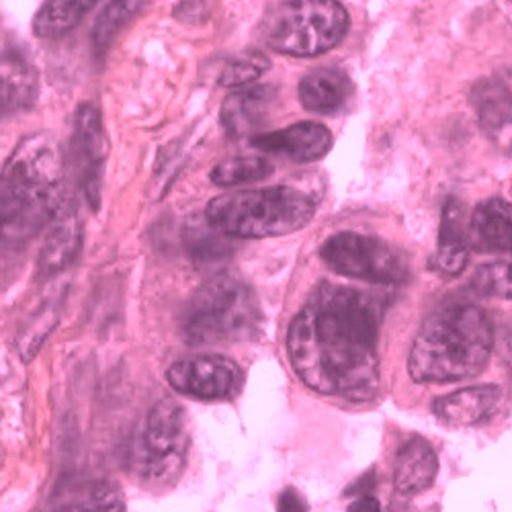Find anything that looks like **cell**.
I'll list each match as a JSON object with an SVG mask.
<instances>
[{
	"instance_id": "6da1fadb",
	"label": "cell",
	"mask_w": 512,
	"mask_h": 512,
	"mask_svg": "<svg viewBox=\"0 0 512 512\" xmlns=\"http://www.w3.org/2000/svg\"><path fill=\"white\" fill-rule=\"evenodd\" d=\"M381 304L353 289L322 283L287 332V353L306 386L349 400L371 398L379 383Z\"/></svg>"
},
{
	"instance_id": "7a4b0ae2",
	"label": "cell",
	"mask_w": 512,
	"mask_h": 512,
	"mask_svg": "<svg viewBox=\"0 0 512 512\" xmlns=\"http://www.w3.org/2000/svg\"><path fill=\"white\" fill-rule=\"evenodd\" d=\"M60 144L50 134L21 140L0 173V238L21 248L44 232L66 199Z\"/></svg>"
},
{
	"instance_id": "3957f363",
	"label": "cell",
	"mask_w": 512,
	"mask_h": 512,
	"mask_svg": "<svg viewBox=\"0 0 512 512\" xmlns=\"http://www.w3.org/2000/svg\"><path fill=\"white\" fill-rule=\"evenodd\" d=\"M494 349L490 316L476 304L451 306L426 320L414 338L408 373L418 383H451L478 375Z\"/></svg>"
},
{
	"instance_id": "277c9868",
	"label": "cell",
	"mask_w": 512,
	"mask_h": 512,
	"mask_svg": "<svg viewBox=\"0 0 512 512\" xmlns=\"http://www.w3.org/2000/svg\"><path fill=\"white\" fill-rule=\"evenodd\" d=\"M316 205L293 187L236 191L211 199L205 218L230 238H275L306 228Z\"/></svg>"
},
{
	"instance_id": "5b68a950",
	"label": "cell",
	"mask_w": 512,
	"mask_h": 512,
	"mask_svg": "<svg viewBox=\"0 0 512 512\" xmlns=\"http://www.w3.org/2000/svg\"><path fill=\"white\" fill-rule=\"evenodd\" d=\"M259 324L261 308L252 289L236 277L220 275L193 295L183 320V336L193 345L244 340L256 334Z\"/></svg>"
},
{
	"instance_id": "8992f818",
	"label": "cell",
	"mask_w": 512,
	"mask_h": 512,
	"mask_svg": "<svg viewBox=\"0 0 512 512\" xmlns=\"http://www.w3.org/2000/svg\"><path fill=\"white\" fill-rule=\"evenodd\" d=\"M351 19L338 0H289L265 23L267 46L293 58L320 56L345 39Z\"/></svg>"
},
{
	"instance_id": "52a82bcc",
	"label": "cell",
	"mask_w": 512,
	"mask_h": 512,
	"mask_svg": "<svg viewBox=\"0 0 512 512\" xmlns=\"http://www.w3.org/2000/svg\"><path fill=\"white\" fill-rule=\"evenodd\" d=\"M320 256L330 271L349 279L402 283L408 277L404 256L386 240L369 234H334L322 244Z\"/></svg>"
},
{
	"instance_id": "ba28073f",
	"label": "cell",
	"mask_w": 512,
	"mask_h": 512,
	"mask_svg": "<svg viewBox=\"0 0 512 512\" xmlns=\"http://www.w3.org/2000/svg\"><path fill=\"white\" fill-rule=\"evenodd\" d=\"M189 445L187 418L175 400H160L152 406L142 435V469L146 478L162 480L177 474Z\"/></svg>"
},
{
	"instance_id": "9c48e42d",
	"label": "cell",
	"mask_w": 512,
	"mask_h": 512,
	"mask_svg": "<svg viewBox=\"0 0 512 512\" xmlns=\"http://www.w3.org/2000/svg\"><path fill=\"white\" fill-rule=\"evenodd\" d=\"M166 379L177 394L197 400H228L242 388L240 367L222 355H199L177 361Z\"/></svg>"
},
{
	"instance_id": "30bf717a",
	"label": "cell",
	"mask_w": 512,
	"mask_h": 512,
	"mask_svg": "<svg viewBox=\"0 0 512 512\" xmlns=\"http://www.w3.org/2000/svg\"><path fill=\"white\" fill-rule=\"evenodd\" d=\"M72 152L76 158V168L80 170V183L84 197L97 207L101 197V173L107 152L105 130L101 121V111L93 103L78 107L74 117V144Z\"/></svg>"
},
{
	"instance_id": "8fae6325",
	"label": "cell",
	"mask_w": 512,
	"mask_h": 512,
	"mask_svg": "<svg viewBox=\"0 0 512 512\" xmlns=\"http://www.w3.org/2000/svg\"><path fill=\"white\" fill-rule=\"evenodd\" d=\"M46 230L48 234L39 252L37 271L41 277L50 279L72 265L82 246V220L74 199H64Z\"/></svg>"
},
{
	"instance_id": "7c38bea8",
	"label": "cell",
	"mask_w": 512,
	"mask_h": 512,
	"mask_svg": "<svg viewBox=\"0 0 512 512\" xmlns=\"http://www.w3.org/2000/svg\"><path fill=\"white\" fill-rule=\"evenodd\" d=\"M474 107L488 140L512 156V72L478 84Z\"/></svg>"
},
{
	"instance_id": "4fadbf2b",
	"label": "cell",
	"mask_w": 512,
	"mask_h": 512,
	"mask_svg": "<svg viewBox=\"0 0 512 512\" xmlns=\"http://www.w3.org/2000/svg\"><path fill=\"white\" fill-rule=\"evenodd\" d=\"M279 105V93L273 87H244L232 93L220 111V121L230 138L261 136Z\"/></svg>"
},
{
	"instance_id": "5bb4252c",
	"label": "cell",
	"mask_w": 512,
	"mask_h": 512,
	"mask_svg": "<svg viewBox=\"0 0 512 512\" xmlns=\"http://www.w3.org/2000/svg\"><path fill=\"white\" fill-rule=\"evenodd\" d=\"M252 144L261 152L281 154L297 162H316L332 150V134L322 123L304 121L273 134L256 136Z\"/></svg>"
},
{
	"instance_id": "9a60e30c",
	"label": "cell",
	"mask_w": 512,
	"mask_h": 512,
	"mask_svg": "<svg viewBox=\"0 0 512 512\" xmlns=\"http://www.w3.org/2000/svg\"><path fill=\"white\" fill-rule=\"evenodd\" d=\"M37 91L35 68L19 54H0V117H13L31 109Z\"/></svg>"
},
{
	"instance_id": "2e32d148",
	"label": "cell",
	"mask_w": 512,
	"mask_h": 512,
	"mask_svg": "<svg viewBox=\"0 0 512 512\" xmlns=\"http://www.w3.org/2000/svg\"><path fill=\"white\" fill-rule=\"evenodd\" d=\"M469 244L486 252L512 254V205L502 199L482 201L469 218Z\"/></svg>"
},
{
	"instance_id": "e0dca14e",
	"label": "cell",
	"mask_w": 512,
	"mask_h": 512,
	"mask_svg": "<svg viewBox=\"0 0 512 512\" xmlns=\"http://www.w3.org/2000/svg\"><path fill=\"white\" fill-rule=\"evenodd\" d=\"M502 400V392L496 386L463 388L455 394L443 396L435 402V414L455 426H474L492 418Z\"/></svg>"
},
{
	"instance_id": "ac0fdd59",
	"label": "cell",
	"mask_w": 512,
	"mask_h": 512,
	"mask_svg": "<svg viewBox=\"0 0 512 512\" xmlns=\"http://www.w3.org/2000/svg\"><path fill=\"white\" fill-rule=\"evenodd\" d=\"M439 472V459L429 441L420 437L404 443L394 463V484L404 494H418L431 488Z\"/></svg>"
},
{
	"instance_id": "d6986e66",
	"label": "cell",
	"mask_w": 512,
	"mask_h": 512,
	"mask_svg": "<svg viewBox=\"0 0 512 512\" xmlns=\"http://www.w3.org/2000/svg\"><path fill=\"white\" fill-rule=\"evenodd\" d=\"M469 259V228L459 201L447 199L441 213V232L435 267L443 275H459Z\"/></svg>"
},
{
	"instance_id": "ffe728a7",
	"label": "cell",
	"mask_w": 512,
	"mask_h": 512,
	"mask_svg": "<svg viewBox=\"0 0 512 512\" xmlns=\"http://www.w3.org/2000/svg\"><path fill=\"white\" fill-rule=\"evenodd\" d=\"M353 93L351 78L336 68H320L306 74L300 82V101L312 113H334Z\"/></svg>"
},
{
	"instance_id": "44dd1931",
	"label": "cell",
	"mask_w": 512,
	"mask_h": 512,
	"mask_svg": "<svg viewBox=\"0 0 512 512\" xmlns=\"http://www.w3.org/2000/svg\"><path fill=\"white\" fill-rule=\"evenodd\" d=\"M52 512H125V506L111 484L82 480L66 484L54 496Z\"/></svg>"
},
{
	"instance_id": "7402d4cb",
	"label": "cell",
	"mask_w": 512,
	"mask_h": 512,
	"mask_svg": "<svg viewBox=\"0 0 512 512\" xmlns=\"http://www.w3.org/2000/svg\"><path fill=\"white\" fill-rule=\"evenodd\" d=\"M99 0H46L33 19V31L41 39H56L70 33L87 17Z\"/></svg>"
},
{
	"instance_id": "603a6c76",
	"label": "cell",
	"mask_w": 512,
	"mask_h": 512,
	"mask_svg": "<svg viewBox=\"0 0 512 512\" xmlns=\"http://www.w3.org/2000/svg\"><path fill=\"white\" fill-rule=\"evenodd\" d=\"M185 248L195 263H218L230 254L232 238L211 226L205 216H195L185 226Z\"/></svg>"
},
{
	"instance_id": "cb8c5ba5",
	"label": "cell",
	"mask_w": 512,
	"mask_h": 512,
	"mask_svg": "<svg viewBox=\"0 0 512 512\" xmlns=\"http://www.w3.org/2000/svg\"><path fill=\"white\" fill-rule=\"evenodd\" d=\"M146 0H111V3L103 9L99 15L95 29H93V44L97 54H105L117 35L130 25L138 17V13L144 9Z\"/></svg>"
},
{
	"instance_id": "d4e9b609",
	"label": "cell",
	"mask_w": 512,
	"mask_h": 512,
	"mask_svg": "<svg viewBox=\"0 0 512 512\" xmlns=\"http://www.w3.org/2000/svg\"><path fill=\"white\" fill-rule=\"evenodd\" d=\"M273 173V164L259 154L234 156L211 170V181L220 187H238L263 181Z\"/></svg>"
},
{
	"instance_id": "484cf974",
	"label": "cell",
	"mask_w": 512,
	"mask_h": 512,
	"mask_svg": "<svg viewBox=\"0 0 512 512\" xmlns=\"http://www.w3.org/2000/svg\"><path fill=\"white\" fill-rule=\"evenodd\" d=\"M58 320H60V304L54 300L44 302V306L37 310V314L31 318L29 326L21 332L17 340V347L23 361H31L35 357V353L39 351L41 345H44V340L54 330Z\"/></svg>"
},
{
	"instance_id": "4316f807",
	"label": "cell",
	"mask_w": 512,
	"mask_h": 512,
	"mask_svg": "<svg viewBox=\"0 0 512 512\" xmlns=\"http://www.w3.org/2000/svg\"><path fill=\"white\" fill-rule=\"evenodd\" d=\"M271 62L265 54L250 52L230 60L220 76L222 87H248L256 78H261L269 70Z\"/></svg>"
},
{
	"instance_id": "83f0119b",
	"label": "cell",
	"mask_w": 512,
	"mask_h": 512,
	"mask_svg": "<svg viewBox=\"0 0 512 512\" xmlns=\"http://www.w3.org/2000/svg\"><path fill=\"white\" fill-rule=\"evenodd\" d=\"M474 285L484 295L512 300V256L482 265L474 275Z\"/></svg>"
},
{
	"instance_id": "f1b7e54d",
	"label": "cell",
	"mask_w": 512,
	"mask_h": 512,
	"mask_svg": "<svg viewBox=\"0 0 512 512\" xmlns=\"http://www.w3.org/2000/svg\"><path fill=\"white\" fill-rule=\"evenodd\" d=\"M277 512H308V504L300 492L293 488H287L279 494Z\"/></svg>"
},
{
	"instance_id": "f546056e",
	"label": "cell",
	"mask_w": 512,
	"mask_h": 512,
	"mask_svg": "<svg viewBox=\"0 0 512 512\" xmlns=\"http://www.w3.org/2000/svg\"><path fill=\"white\" fill-rule=\"evenodd\" d=\"M373 488H375V472H373V469H369V472H367L363 478H359V482H357V484H353V486L347 490V494H355V496H371Z\"/></svg>"
},
{
	"instance_id": "4dcf8cb0",
	"label": "cell",
	"mask_w": 512,
	"mask_h": 512,
	"mask_svg": "<svg viewBox=\"0 0 512 512\" xmlns=\"http://www.w3.org/2000/svg\"><path fill=\"white\" fill-rule=\"evenodd\" d=\"M347 512H381V506L373 496H359L355 502L349 504Z\"/></svg>"
}]
</instances>
